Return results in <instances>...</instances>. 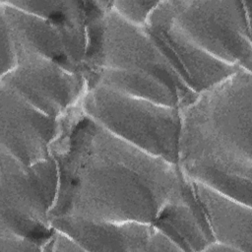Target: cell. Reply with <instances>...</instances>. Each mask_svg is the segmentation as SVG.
Masks as SVG:
<instances>
[{"instance_id": "obj_1", "label": "cell", "mask_w": 252, "mask_h": 252, "mask_svg": "<svg viewBox=\"0 0 252 252\" xmlns=\"http://www.w3.org/2000/svg\"><path fill=\"white\" fill-rule=\"evenodd\" d=\"M52 158L58 193L49 219L151 223L179 179L177 164L117 138L89 117L81 102L61 118Z\"/></svg>"}, {"instance_id": "obj_2", "label": "cell", "mask_w": 252, "mask_h": 252, "mask_svg": "<svg viewBox=\"0 0 252 252\" xmlns=\"http://www.w3.org/2000/svg\"><path fill=\"white\" fill-rule=\"evenodd\" d=\"M180 114L179 168L252 206V72L237 71L199 94Z\"/></svg>"}, {"instance_id": "obj_3", "label": "cell", "mask_w": 252, "mask_h": 252, "mask_svg": "<svg viewBox=\"0 0 252 252\" xmlns=\"http://www.w3.org/2000/svg\"><path fill=\"white\" fill-rule=\"evenodd\" d=\"M111 1H85L87 48L81 73L116 69L147 73L166 85L180 99L181 108L195 100L194 94L169 65L146 26H135L110 7Z\"/></svg>"}, {"instance_id": "obj_4", "label": "cell", "mask_w": 252, "mask_h": 252, "mask_svg": "<svg viewBox=\"0 0 252 252\" xmlns=\"http://www.w3.org/2000/svg\"><path fill=\"white\" fill-rule=\"evenodd\" d=\"M84 112L108 132L137 149L177 164L180 108L134 97L103 86L87 90Z\"/></svg>"}, {"instance_id": "obj_5", "label": "cell", "mask_w": 252, "mask_h": 252, "mask_svg": "<svg viewBox=\"0 0 252 252\" xmlns=\"http://www.w3.org/2000/svg\"><path fill=\"white\" fill-rule=\"evenodd\" d=\"M0 230L10 231L43 247L53 234L49 214L58 193L53 158L27 165L0 149Z\"/></svg>"}, {"instance_id": "obj_6", "label": "cell", "mask_w": 252, "mask_h": 252, "mask_svg": "<svg viewBox=\"0 0 252 252\" xmlns=\"http://www.w3.org/2000/svg\"><path fill=\"white\" fill-rule=\"evenodd\" d=\"M252 0H171L179 32L214 58L252 72Z\"/></svg>"}, {"instance_id": "obj_7", "label": "cell", "mask_w": 252, "mask_h": 252, "mask_svg": "<svg viewBox=\"0 0 252 252\" xmlns=\"http://www.w3.org/2000/svg\"><path fill=\"white\" fill-rule=\"evenodd\" d=\"M17 66L0 77V85L55 119L64 117L81 102L88 90L83 74L25 49L17 48Z\"/></svg>"}, {"instance_id": "obj_8", "label": "cell", "mask_w": 252, "mask_h": 252, "mask_svg": "<svg viewBox=\"0 0 252 252\" xmlns=\"http://www.w3.org/2000/svg\"><path fill=\"white\" fill-rule=\"evenodd\" d=\"M146 28L174 72L196 94L243 70L214 58L187 39L172 22L171 0L159 1Z\"/></svg>"}, {"instance_id": "obj_9", "label": "cell", "mask_w": 252, "mask_h": 252, "mask_svg": "<svg viewBox=\"0 0 252 252\" xmlns=\"http://www.w3.org/2000/svg\"><path fill=\"white\" fill-rule=\"evenodd\" d=\"M61 118L39 111L13 90L0 85V149L31 165L52 158Z\"/></svg>"}, {"instance_id": "obj_10", "label": "cell", "mask_w": 252, "mask_h": 252, "mask_svg": "<svg viewBox=\"0 0 252 252\" xmlns=\"http://www.w3.org/2000/svg\"><path fill=\"white\" fill-rule=\"evenodd\" d=\"M151 223L181 251H204L215 241L193 180L181 169L176 189Z\"/></svg>"}, {"instance_id": "obj_11", "label": "cell", "mask_w": 252, "mask_h": 252, "mask_svg": "<svg viewBox=\"0 0 252 252\" xmlns=\"http://www.w3.org/2000/svg\"><path fill=\"white\" fill-rule=\"evenodd\" d=\"M50 224L73 237L85 251L146 252L153 224L137 220H94L76 217L50 218Z\"/></svg>"}, {"instance_id": "obj_12", "label": "cell", "mask_w": 252, "mask_h": 252, "mask_svg": "<svg viewBox=\"0 0 252 252\" xmlns=\"http://www.w3.org/2000/svg\"><path fill=\"white\" fill-rule=\"evenodd\" d=\"M215 241L237 252L252 251V206L193 180Z\"/></svg>"}, {"instance_id": "obj_13", "label": "cell", "mask_w": 252, "mask_h": 252, "mask_svg": "<svg viewBox=\"0 0 252 252\" xmlns=\"http://www.w3.org/2000/svg\"><path fill=\"white\" fill-rule=\"evenodd\" d=\"M0 17L6 22L16 48L39 54L74 71L59 31L51 21L20 10L7 0L0 1Z\"/></svg>"}, {"instance_id": "obj_14", "label": "cell", "mask_w": 252, "mask_h": 252, "mask_svg": "<svg viewBox=\"0 0 252 252\" xmlns=\"http://www.w3.org/2000/svg\"><path fill=\"white\" fill-rule=\"evenodd\" d=\"M88 90L103 86L118 93L153 102L181 108L179 97L154 76L116 69H94L83 73Z\"/></svg>"}, {"instance_id": "obj_15", "label": "cell", "mask_w": 252, "mask_h": 252, "mask_svg": "<svg viewBox=\"0 0 252 252\" xmlns=\"http://www.w3.org/2000/svg\"><path fill=\"white\" fill-rule=\"evenodd\" d=\"M49 21L59 31L73 70L81 73L87 48V14L85 1L59 0L58 8L50 17Z\"/></svg>"}, {"instance_id": "obj_16", "label": "cell", "mask_w": 252, "mask_h": 252, "mask_svg": "<svg viewBox=\"0 0 252 252\" xmlns=\"http://www.w3.org/2000/svg\"><path fill=\"white\" fill-rule=\"evenodd\" d=\"M159 1L115 0L110 2L111 9L125 21L139 27H145Z\"/></svg>"}, {"instance_id": "obj_17", "label": "cell", "mask_w": 252, "mask_h": 252, "mask_svg": "<svg viewBox=\"0 0 252 252\" xmlns=\"http://www.w3.org/2000/svg\"><path fill=\"white\" fill-rule=\"evenodd\" d=\"M0 61L1 76L12 71L18 63V53L9 28L0 17Z\"/></svg>"}, {"instance_id": "obj_18", "label": "cell", "mask_w": 252, "mask_h": 252, "mask_svg": "<svg viewBox=\"0 0 252 252\" xmlns=\"http://www.w3.org/2000/svg\"><path fill=\"white\" fill-rule=\"evenodd\" d=\"M42 246L28 237L0 230V252H39Z\"/></svg>"}, {"instance_id": "obj_19", "label": "cell", "mask_w": 252, "mask_h": 252, "mask_svg": "<svg viewBox=\"0 0 252 252\" xmlns=\"http://www.w3.org/2000/svg\"><path fill=\"white\" fill-rule=\"evenodd\" d=\"M54 228V227H53ZM43 251L49 252H84V248L67 233L55 229L52 236L43 247Z\"/></svg>"}, {"instance_id": "obj_20", "label": "cell", "mask_w": 252, "mask_h": 252, "mask_svg": "<svg viewBox=\"0 0 252 252\" xmlns=\"http://www.w3.org/2000/svg\"><path fill=\"white\" fill-rule=\"evenodd\" d=\"M178 246L153 225L146 252H179Z\"/></svg>"}, {"instance_id": "obj_21", "label": "cell", "mask_w": 252, "mask_h": 252, "mask_svg": "<svg viewBox=\"0 0 252 252\" xmlns=\"http://www.w3.org/2000/svg\"><path fill=\"white\" fill-rule=\"evenodd\" d=\"M206 252H237L232 246L219 241H213L204 249Z\"/></svg>"}]
</instances>
